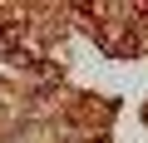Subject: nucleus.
Wrapping results in <instances>:
<instances>
[{"label":"nucleus","instance_id":"1","mask_svg":"<svg viewBox=\"0 0 148 143\" xmlns=\"http://www.w3.org/2000/svg\"><path fill=\"white\" fill-rule=\"evenodd\" d=\"M15 30H25V20H15V15H0V44H5Z\"/></svg>","mask_w":148,"mask_h":143}]
</instances>
